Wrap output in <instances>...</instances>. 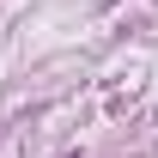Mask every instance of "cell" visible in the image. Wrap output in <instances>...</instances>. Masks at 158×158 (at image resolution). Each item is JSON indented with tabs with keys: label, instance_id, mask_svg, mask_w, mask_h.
<instances>
[{
	"label": "cell",
	"instance_id": "cell-1",
	"mask_svg": "<svg viewBox=\"0 0 158 158\" xmlns=\"http://www.w3.org/2000/svg\"><path fill=\"white\" fill-rule=\"evenodd\" d=\"M103 6H116V0H103Z\"/></svg>",
	"mask_w": 158,
	"mask_h": 158
}]
</instances>
